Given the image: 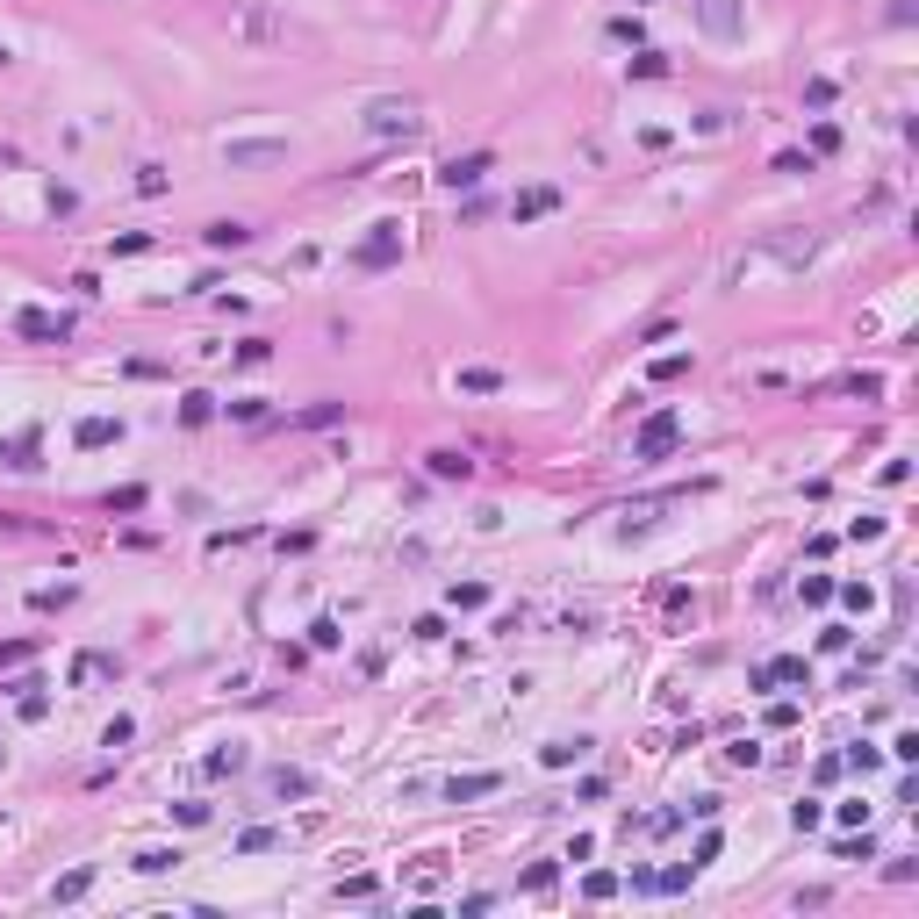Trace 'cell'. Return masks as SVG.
Masks as SVG:
<instances>
[{
  "mask_svg": "<svg viewBox=\"0 0 919 919\" xmlns=\"http://www.w3.org/2000/svg\"><path fill=\"white\" fill-rule=\"evenodd\" d=\"M704 22H712L718 36H732V29H740V22H732V7H725V0H704Z\"/></svg>",
  "mask_w": 919,
  "mask_h": 919,
  "instance_id": "4",
  "label": "cell"
},
{
  "mask_svg": "<svg viewBox=\"0 0 919 919\" xmlns=\"http://www.w3.org/2000/svg\"><path fill=\"white\" fill-rule=\"evenodd\" d=\"M288 158V144H230V166H273Z\"/></svg>",
  "mask_w": 919,
  "mask_h": 919,
  "instance_id": "1",
  "label": "cell"
},
{
  "mask_svg": "<svg viewBox=\"0 0 919 919\" xmlns=\"http://www.w3.org/2000/svg\"><path fill=\"white\" fill-rule=\"evenodd\" d=\"M374 129H403V137H409V129H416V115L396 108V101H381V108H374Z\"/></svg>",
  "mask_w": 919,
  "mask_h": 919,
  "instance_id": "2",
  "label": "cell"
},
{
  "mask_svg": "<svg viewBox=\"0 0 919 919\" xmlns=\"http://www.w3.org/2000/svg\"><path fill=\"white\" fill-rule=\"evenodd\" d=\"M668 438H675V424H668V416H654V424H646V438H639V445H646V453H661V445H668Z\"/></svg>",
  "mask_w": 919,
  "mask_h": 919,
  "instance_id": "5",
  "label": "cell"
},
{
  "mask_svg": "<svg viewBox=\"0 0 919 919\" xmlns=\"http://www.w3.org/2000/svg\"><path fill=\"white\" fill-rule=\"evenodd\" d=\"M482 173H489V158H453V166H445V180H453V187H474Z\"/></svg>",
  "mask_w": 919,
  "mask_h": 919,
  "instance_id": "3",
  "label": "cell"
}]
</instances>
